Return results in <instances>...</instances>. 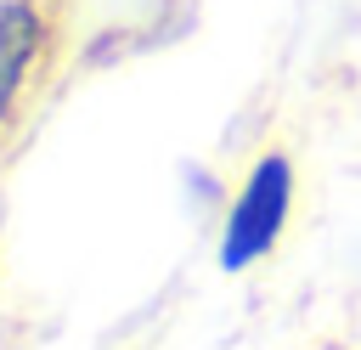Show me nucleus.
Returning a JSON list of instances; mask_svg holds the SVG:
<instances>
[{
    "mask_svg": "<svg viewBox=\"0 0 361 350\" xmlns=\"http://www.w3.org/2000/svg\"><path fill=\"white\" fill-rule=\"evenodd\" d=\"M56 62V0H0V147L34 113Z\"/></svg>",
    "mask_w": 361,
    "mask_h": 350,
    "instance_id": "2",
    "label": "nucleus"
},
{
    "mask_svg": "<svg viewBox=\"0 0 361 350\" xmlns=\"http://www.w3.org/2000/svg\"><path fill=\"white\" fill-rule=\"evenodd\" d=\"M293 203H299L293 152L276 147V141H265V147L243 164V175H237V186H231V198H226V209H220L214 265H220L226 277H248L254 265H265V260L282 248V237H288Z\"/></svg>",
    "mask_w": 361,
    "mask_h": 350,
    "instance_id": "1",
    "label": "nucleus"
}]
</instances>
